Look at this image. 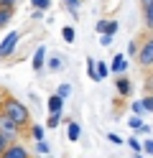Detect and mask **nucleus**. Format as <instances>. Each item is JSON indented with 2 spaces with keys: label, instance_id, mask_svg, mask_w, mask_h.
Instances as JSON below:
<instances>
[{
  "label": "nucleus",
  "instance_id": "1",
  "mask_svg": "<svg viewBox=\"0 0 153 158\" xmlns=\"http://www.w3.org/2000/svg\"><path fill=\"white\" fill-rule=\"evenodd\" d=\"M0 112H3L8 120H13L18 127H26L28 120H31V112H28V107L23 102H18L15 97H5L3 105H0Z\"/></svg>",
  "mask_w": 153,
  "mask_h": 158
},
{
  "label": "nucleus",
  "instance_id": "2",
  "mask_svg": "<svg viewBox=\"0 0 153 158\" xmlns=\"http://www.w3.org/2000/svg\"><path fill=\"white\" fill-rule=\"evenodd\" d=\"M0 135H3L8 143H15V140H18V135H20V127H18L13 120H8L3 112H0Z\"/></svg>",
  "mask_w": 153,
  "mask_h": 158
},
{
  "label": "nucleus",
  "instance_id": "3",
  "mask_svg": "<svg viewBox=\"0 0 153 158\" xmlns=\"http://www.w3.org/2000/svg\"><path fill=\"white\" fill-rule=\"evenodd\" d=\"M18 31H10L5 38H3V44H0V59H8L10 54L15 51V46H18Z\"/></svg>",
  "mask_w": 153,
  "mask_h": 158
},
{
  "label": "nucleus",
  "instance_id": "4",
  "mask_svg": "<svg viewBox=\"0 0 153 158\" xmlns=\"http://www.w3.org/2000/svg\"><path fill=\"white\" fill-rule=\"evenodd\" d=\"M138 61H140V66H153V38H148V41L140 46Z\"/></svg>",
  "mask_w": 153,
  "mask_h": 158
},
{
  "label": "nucleus",
  "instance_id": "5",
  "mask_svg": "<svg viewBox=\"0 0 153 158\" xmlns=\"http://www.w3.org/2000/svg\"><path fill=\"white\" fill-rule=\"evenodd\" d=\"M0 158H31V156H28V151H26L20 143H10V145L5 148V153L0 156Z\"/></svg>",
  "mask_w": 153,
  "mask_h": 158
},
{
  "label": "nucleus",
  "instance_id": "6",
  "mask_svg": "<svg viewBox=\"0 0 153 158\" xmlns=\"http://www.w3.org/2000/svg\"><path fill=\"white\" fill-rule=\"evenodd\" d=\"M107 69H110L115 77H120V74L128 69V56H125V54H115V59H112V64H110Z\"/></svg>",
  "mask_w": 153,
  "mask_h": 158
},
{
  "label": "nucleus",
  "instance_id": "7",
  "mask_svg": "<svg viewBox=\"0 0 153 158\" xmlns=\"http://www.w3.org/2000/svg\"><path fill=\"white\" fill-rule=\"evenodd\" d=\"M31 64H33V72H41V69L46 66V48H44V46H38V48H36L33 61H31Z\"/></svg>",
  "mask_w": 153,
  "mask_h": 158
},
{
  "label": "nucleus",
  "instance_id": "8",
  "mask_svg": "<svg viewBox=\"0 0 153 158\" xmlns=\"http://www.w3.org/2000/svg\"><path fill=\"white\" fill-rule=\"evenodd\" d=\"M115 87H117V94H120V97H128L130 89H133V84H130L128 77H117V79H115Z\"/></svg>",
  "mask_w": 153,
  "mask_h": 158
},
{
  "label": "nucleus",
  "instance_id": "9",
  "mask_svg": "<svg viewBox=\"0 0 153 158\" xmlns=\"http://www.w3.org/2000/svg\"><path fill=\"white\" fill-rule=\"evenodd\" d=\"M46 107H49V115H56V112H61V107H64V100H61L59 94H51Z\"/></svg>",
  "mask_w": 153,
  "mask_h": 158
},
{
  "label": "nucleus",
  "instance_id": "10",
  "mask_svg": "<svg viewBox=\"0 0 153 158\" xmlns=\"http://www.w3.org/2000/svg\"><path fill=\"white\" fill-rule=\"evenodd\" d=\"M66 135H69V140H71V143H77V140H79V135H82V127H79V123H69V127H66Z\"/></svg>",
  "mask_w": 153,
  "mask_h": 158
},
{
  "label": "nucleus",
  "instance_id": "11",
  "mask_svg": "<svg viewBox=\"0 0 153 158\" xmlns=\"http://www.w3.org/2000/svg\"><path fill=\"white\" fill-rule=\"evenodd\" d=\"M143 23H146V28H151V31H153V3L143 8Z\"/></svg>",
  "mask_w": 153,
  "mask_h": 158
},
{
  "label": "nucleus",
  "instance_id": "12",
  "mask_svg": "<svg viewBox=\"0 0 153 158\" xmlns=\"http://www.w3.org/2000/svg\"><path fill=\"white\" fill-rule=\"evenodd\" d=\"M61 38H64L66 44H74L77 41V31L71 26H64V28H61Z\"/></svg>",
  "mask_w": 153,
  "mask_h": 158
},
{
  "label": "nucleus",
  "instance_id": "13",
  "mask_svg": "<svg viewBox=\"0 0 153 158\" xmlns=\"http://www.w3.org/2000/svg\"><path fill=\"white\" fill-rule=\"evenodd\" d=\"M87 77L95 79V82H100V79H97V61H95V59H87Z\"/></svg>",
  "mask_w": 153,
  "mask_h": 158
},
{
  "label": "nucleus",
  "instance_id": "14",
  "mask_svg": "<svg viewBox=\"0 0 153 158\" xmlns=\"http://www.w3.org/2000/svg\"><path fill=\"white\" fill-rule=\"evenodd\" d=\"M31 5H33V10H41V13H44V10L51 8V0H31Z\"/></svg>",
  "mask_w": 153,
  "mask_h": 158
},
{
  "label": "nucleus",
  "instance_id": "15",
  "mask_svg": "<svg viewBox=\"0 0 153 158\" xmlns=\"http://www.w3.org/2000/svg\"><path fill=\"white\" fill-rule=\"evenodd\" d=\"M10 18H13V10H8V8H0V28L10 23Z\"/></svg>",
  "mask_w": 153,
  "mask_h": 158
},
{
  "label": "nucleus",
  "instance_id": "16",
  "mask_svg": "<svg viewBox=\"0 0 153 158\" xmlns=\"http://www.w3.org/2000/svg\"><path fill=\"white\" fill-rule=\"evenodd\" d=\"M64 5L69 8V13L74 15V18L79 15V0H64Z\"/></svg>",
  "mask_w": 153,
  "mask_h": 158
},
{
  "label": "nucleus",
  "instance_id": "17",
  "mask_svg": "<svg viewBox=\"0 0 153 158\" xmlns=\"http://www.w3.org/2000/svg\"><path fill=\"white\" fill-rule=\"evenodd\" d=\"M128 145L133 148V153H140L143 151V140H138V135H133L130 140H128Z\"/></svg>",
  "mask_w": 153,
  "mask_h": 158
},
{
  "label": "nucleus",
  "instance_id": "18",
  "mask_svg": "<svg viewBox=\"0 0 153 158\" xmlns=\"http://www.w3.org/2000/svg\"><path fill=\"white\" fill-rule=\"evenodd\" d=\"M130 112L135 117H140V115H146V107H143V102H133L130 105Z\"/></svg>",
  "mask_w": 153,
  "mask_h": 158
},
{
  "label": "nucleus",
  "instance_id": "19",
  "mask_svg": "<svg viewBox=\"0 0 153 158\" xmlns=\"http://www.w3.org/2000/svg\"><path fill=\"white\" fill-rule=\"evenodd\" d=\"M117 21H107V28H105V33H102V36H115L117 33Z\"/></svg>",
  "mask_w": 153,
  "mask_h": 158
},
{
  "label": "nucleus",
  "instance_id": "20",
  "mask_svg": "<svg viewBox=\"0 0 153 158\" xmlns=\"http://www.w3.org/2000/svg\"><path fill=\"white\" fill-rule=\"evenodd\" d=\"M69 92H71V84H66V82H64V84H61L59 89H56V94L61 97V100H66V97H69Z\"/></svg>",
  "mask_w": 153,
  "mask_h": 158
},
{
  "label": "nucleus",
  "instance_id": "21",
  "mask_svg": "<svg viewBox=\"0 0 153 158\" xmlns=\"http://www.w3.org/2000/svg\"><path fill=\"white\" fill-rule=\"evenodd\" d=\"M138 51H140V44H138V41H130V44H128V54H125V56H138Z\"/></svg>",
  "mask_w": 153,
  "mask_h": 158
},
{
  "label": "nucleus",
  "instance_id": "22",
  "mask_svg": "<svg viewBox=\"0 0 153 158\" xmlns=\"http://www.w3.org/2000/svg\"><path fill=\"white\" fill-rule=\"evenodd\" d=\"M61 123V112H56V115H49V120H46V127H56Z\"/></svg>",
  "mask_w": 153,
  "mask_h": 158
},
{
  "label": "nucleus",
  "instance_id": "23",
  "mask_svg": "<svg viewBox=\"0 0 153 158\" xmlns=\"http://www.w3.org/2000/svg\"><path fill=\"white\" fill-rule=\"evenodd\" d=\"M31 135L36 138V143L44 140V127H41V125H33V127H31Z\"/></svg>",
  "mask_w": 153,
  "mask_h": 158
},
{
  "label": "nucleus",
  "instance_id": "24",
  "mask_svg": "<svg viewBox=\"0 0 153 158\" xmlns=\"http://www.w3.org/2000/svg\"><path fill=\"white\" fill-rule=\"evenodd\" d=\"M128 125L133 127V130H140V127H143V120H140V117H135V115H133L130 120H128Z\"/></svg>",
  "mask_w": 153,
  "mask_h": 158
},
{
  "label": "nucleus",
  "instance_id": "25",
  "mask_svg": "<svg viewBox=\"0 0 153 158\" xmlns=\"http://www.w3.org/2000/svg\"><path fill=\"white\" fill-rule=\"evenodd\" d=\"M46 64H49L51 69H54V72H59V69H61V59H59V56H51V59H49Z\"/></svg>",
  "mask_w": 153,
  "mask_h": 158
},
{
  "label": "nucleus",
  "instance_id": "26",
  "mask_svg": "<svg viewBox=\"0 0 153 158\" xmlns=\"http://www.w3.org/2000/svg\"><path fill=\"white\" fill-rule=\"evenodd\" d=\"M143 107H146V112H153V94H148V97H143Z\"/></svg>",
  "mask_w": 153,
  "mask_h": 158
},
{
  "label": "nucleus",
  "instance_id": "27",
  "mask_svg": "<svg viewBox=\"0 0 153 158\" xmlns=\"http://www.w3.org/2000/svg\"><path fill=\"white\" fill-rule=\"evenodd\" d=\"M18 0H0V8H8V10H13Z\"/></svg>",
  "mask_w": 153,
  "mask_h": 158
},
{
  "label": "nucleus",
  "instance_id": "28",
  "mask_svg": "<svg viewBox=\"0 0 153 158\" xmlns=\"http://www.w3.org/2000/svg\"><path fill=\"white\" fill-rule=\"evenodd\" d=\"M36 148H38V153H49V151H51L46 140H38V145H36Z\"/></svg>",
  "mask_w": 153,
  "mask_h": 158
},
{
  "label": "nucleus",
  "instance_id": "29",
  "mask_svg": "<svg viewBox=\"0 0 153 158\" xmlns=\"http://www.w3.org/2000/svg\"><path fill=\"white\" fill-rule=\"evenodd\" d=\"M143 151L148 156H153V140H143Z\"/></svg>",
  "mask_w": 153,
  "mask_h": 158
},
{
  "label": "nucleus",
  "instance_id": "30",
  "mask_svg": "<svg viewBox=\"0 0 153 158\" xmlns=\"http://www.w3.org/2000/svg\"><path fill=\"white\" fill-rule=\"evenodd\" d=\"M107 140H110V143H115V145H120V143H122L117 133H110V135H107Z\"/></svg>",
  "mask_w": 153,
  "mask_h": 158
},
{
  "label": "nucleus",
  "instance_id": "31",
  "mask_svg": "<svg viewBox=\"0 0 153 158\" xmlns=\"http://www.w3.org/2000/svg\"><path fill=\"white\" fill-rule=\"evenodd\" d=\"M105 28H107V21H97V33H100V36L105 33Z\"/></svg>",
  "mask_w": 153,
  "mask_h": 158
},
{
  "label": "nucleus",
  "instance_id": "32",
  "mask_svg": "<svg viewBox=\"0 0 153 158\" xmlns=\"http://www.w3.org/2000/svg\"><path fill=\"white\" fill-rule=\"evenodd\" d=\"M8 145H10V143L5 140V138H3V135H0V156H3V153H5V148H8Z\"/></svg>",
  "mask_w": 153,
  "mask_h": 158
},
{
  "label": "nucleus",
  "instance_id": "33",
  "mask_svg": "<svg viewBox=\"0 0 153 158\" xmlns=\"http://www.w3.org/2000/svg\"><path fill=\"white\" fill-rule=\"evenodd\" d=\"M100 44H102V46H110V44H112V36H102Z\"/></svg>",
  "mask_w": 153,
  "mask_h": 158
},
{
  "label": "nucleus",
  "instance_id": "34",
  "mask_svg": "<svg viewBox=\"0 0 153 158\" xmlns=\"http://www.w3.org/2000/svg\"><path fill=\"white\" fill-rule=\"evenodd\" d=\"M151 3H153V0H140V5H143V8H146V5H151Z\"/></svg>",
  "mask_w": 153,
  "mask_h": 158
},
{
  "label": "nucleus",
  "instance_id": "35",
  "mask_svg": "<svg viewBox=\"0 0 153 158\" xmlns=\"http://www.w3.org/2000/svg\"><path fill=\"white\" fill-rule=\"evenodd\" d=\"M3 100H5V97H3V92H0V105H3Z\"/></svg>",
  "mask_w": 153,
  "mask_h": 158
},
{
  "label": "nucleus",
  "instance_id": "36",
  "mask_svg": "<svg viewBox=\"0 0 153 158\" xmlns=\"http://www.w3.org/2000/svg\"><path fill=\"white\" fill-rule=\"evenodd\" d=\"M151 82H153V79H151ZM151 94H153V89H151Z\"/></svg>",
  "mask_w": 153,
  "mask_h": 158
},
{
  "label": "nucleus",
  "instance_id": "37",
  "mask_svg": "<svg viewBox=\"0 0 153 158\" xmlns=\"http://www.w3.org/2000/svg\"><path fill=\"white\" fill-rule=\"evenodd\" d=\"M138 158H143V156H138Z\"/></svg>",
  "mask_w": 153,
  "mask_h": 158
},
{
  "label": "nucleus",
  "instance_id": "38",
  "mask_svg": "<svg viewBox=\"0 0 153 158\" xmlns=\"http://www.w3.org/2000/svg\"><path fill=\"white\" fill-rule=\"evenodd\" d=\"M151 69H153V66H151ZM151 79H153V77H151Z\"/></svg>",
  "mask_w": 153,
  "mask_h": 158
},
{
  "label": "nucleus",
  "instance_id": "39",
  "mask_svg": "<svg viewBox=\"0 0 153 158\" xmlns=\"http://www.w3.org/2000/svg\"><path fill=\"white\" fill-rule=\"evenodd\" d=\"M151 38H153V36H151Z\"/></svg>",
  "mask_w": 153,
  "mask_h": 158
}]
</instances>
